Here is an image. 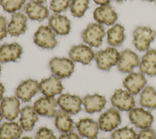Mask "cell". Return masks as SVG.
Returning a JSON list of instances; mask_svg holds the SVG:
<instances>
[{"mask_svg": "<svg viewBox=\"0 0 156 139\" xmlns=\"http://www.w3.org/2000/svg\"><path fill=\"white\" fill-rule=\"evenodd\" d=\"M57 101V104L62 110L70 114H76L81 110L82 100L76 95L69 93L61 94Z\"/></svg>", "mask_w": 156, "mask_h": 139, "instance_id": "obj_9", "label": "cell"}, {"mask_svg": "<svg viewBox=\"0 0 156 139\" xmlns=\"http://www.w3.org/2000/svg\"><path fill=\"white\" fill-rule=\"evenodd\" d=\"M55 125L60 132L68 133L73 129V121L68 113L60 110L55 113Z\"/></svg>", "mask_w": 156, "mask_h": 139, "instance_id": "obj_28", "label": "cell"}, {"mask_svg": "<svg viewBox=\"0 0 156 139\" xmlns=\"http://www.w3.org/2000/svg\"><path fill=\"white\" fill-rule=\"evenodd\" d=\"M121 122L119 112L114 108H110L100 116L98 124L102 130L109 132L116 128Z\"/></svg>", "mask_w": 156, "mask_h": 139, "instance_id": "obj_7", "label": "cell"}, {"mask_svg": "<svg viewBox=\"0 0 156 139\" xmlns=\"http://www.w3.org/2000/svg\"><path fill=\"white\" fill-rule=\"evenodd\" d=\"M0 109L5 119L12 121L18 116L20 112V101L15 96L4 98L1 102Z\"/></svg>", "mask_w": 156, "mask_h": 139, "instance_id": "obj_17", "label": "cell"}, {"mask_svg": "<svg viewBox=\"0 0 156 139\" xmlns=\"http://www.w3.org/2000/svg\"><path fill=\"white\" fill-rule=\"evenodd\" d=\"M120 54L115 48H107L104 50H101L96 53L94 59L97 66L100 70L108 71L117 64Z\"/></svg>", "mask_w": 156, "mask_h": 139, "instance_id": "obj_2", "label": "cell"}, {"mask_svg": "<svg viewBox=\"0 0 156 139\" xmlns=\"http://www.w3.org/2000/svg\"><path fill=\"white\" fill-rule=\"evenodd\" d=\"M102 139H105V138H102Z\"/></svg>", "mask_w": 156, "mask_h": 139, "instance_id": "obj_46", "label": "cell"}, {"mask_svg": "<svg viewBox=\"0 0 156 139\" xmlns=\"http://www.w3.org/2000/svg\"><path fill=\"white\" fill-rule=\"evenodd\" d=\"M97 4H99L101 5H104L106 4H108L110 0H93Z\"/></svg>", "mask_w": 156, "mask_h": 139, "instance_id": "obj_38", "label": "cell"}, {"mask_svg": "<svg viewBox=\"0 0 156 139\" xmlns=\"http://www.w3.org/2000/svg\"><path fill=\"white\" fill-rule=\"evenodd\" d=\"M140 104L150 109H156V91L151 86H146L140 94Z\"/></svg>", "mask_w": 156, "mask_h": 139, "instance_id": "obj_29", "label": "cell"}, {"mask_svg": "<svg viewBox=\"0 0 156 139\" xmlns=\"http://www.w3.org/2000/svg\"><path fill=\"white\" fill-rule=\"evenodd\" d=\"M1 65H0V72H1Z\"/></svg>", "mask_w": 156, "mask_h": 139, "instance_id": "obj_45", "label": "cell"}, {"mask_svg": "<svg viewBox=\"0 0 156 139\" xmlns=\"http://www.w3.org/2000/svg\"><path fill=\"white\" fill-rule=\"evenodd\" d=\"M111 102L113 106L122 111H130L135 104L133 96L122 89L115 91L111 98Z\"/></svg>", "mask_w": 156, "mask_h": 139, "instance_id": "obj_6", "label": "cell"}, {"mask_svg": "<svg viewBox=\"0 0 156 139\" xmlns=\"http://www.w3.org/2000/svg\"><path fill=\"white\" fill-rule=\"evenodd\" d=\"M49 65L54 75L59 79L69 77L74 69L73 60L65 57H54L50 60Z\"/></svg>", "mask_w": 156, "mask_h": 139, "instance_id": "obj_4", "label": "cell"}, {"mask_svg": "<svg viewBox=\"0 0 156 139\" xmlns=\"http://www.w3.org/2000/svg\"><path fill=\"white\" fill-rule=\"evenodd\" d=\"M71 0H52L50 2V9L58 13L65 11L70 5Z\"/></svg>", "mask_w": 156, "mask_h": 139, "instance_id": "obj_33", "label": "cell"}, {"mask_svg": "<svg viewBox=\"0 0 156 139\" xmlns=\"http://www.w3.org/2000/svg\"><path fill=\"white\" fill-rule=\"evenodd\" d=\"M27 16L23 13H14L7 26L8 33L13 37H17L24 33L27 29Z\"/></svg>", "mask_w": 156, "mask_h": 139, "instance_id": "obj_20", "label": "cell"}, {"mask_svg": "<svg viewBox=\"0 0 156 139\" xmlns=\"http://www.w3.org/2000/svg\"><path fill=\"white\" fill-rule=\"evenodd\" d=\"M77 129L80 135L88 139H96L99 132V124L90 118L80 119L76 123Z\"/></svg>", "mask_w": 156, "mask_h": 139, "instance_id": "obj_19", "label": "cell"}, {"mask_svg": "<svg viewBox=\"0 0 156 139\" xmlns=\"http://www.w3.org/2000/svg\"><path fill=\"white\" fill-rule=\"evenodd\" d=\"M38 120V113L34 107L27 105L21 110L20 124L23 129L26 131L32 130L35 122Z\"/></svg>", "mask_w": 156, "mask_h": 139, "instance_id": "obj_25", "label": "cell"}, {"mask_svg": "<svg viewBox=\"0 0 156 139\" xmlns=\"http://www.w3.org/2000/svg\"><path fill=\"white\" fill-rule=\"evenodd\" d=\"M105 34L104 28L101 24L91 23L83 30L81 36L85 43L93 47H98L102 44Z\"/></svg>", "mask_w": 156, "mask_h": 139, "instance_id": "obj_3", "label": "cell"}, {"mask_svg": "<svg viewBox=\"0 0 156 139\" xmlns=\"http://www.w3.org/2000/svg\"><path fill=\"white\" fill-rule=\"evenodd\" d=\"M140 70L149 76L156 75V49L147 50L142 57L140 63Z\"/></svg>", "mask_w": 156, "mask_h": 139, "instance_id": "obj_23", "label": "cell"}, {"mask_svg": "<svg viewBox=\"0 0 156 139\" xmlns=\"http://www.w3.org/2000/svg\"><path fill=\"white\" fill-rule=\"evenodd\" d=\"M69 56L73 61L88 65L94 58V54L89 46L81 44L73 46L69 51Z\"/></svg>", "mask_w": 156, "mask_h": 139, "instance_id": "obj_10", "label": "cell"}, {"mask_svg": "<svg viewBox=\"0 0 156 139\" xmlns=\"http://www.w3.org/2000/svg\"><path fill=\"white\" fill-rule=\"evenodd\" d=\"M93 16L98 23L107 26L113 24L118 18L117 13L108 4L97 7L93 12Z\"/></svg>", "mask_w": 156, "mask_h": 139, "instance_id": "obj_14", "label": "cell"}, {"mask_svg": "<svg viewBox=\"0 0 156 139\" xmlns=\"http://www.w3.org/2000/svg\"><path fill=\"white\" fill-rule=\"evenodd\" d=\"M2 113H1V109H0V122L1 121V119H2Z\"/></svg>", "mask_w": 156, "mask_h": 139, "instance_id": "obj_42", "label": "cell"}, {"mask_svg": "<svg viewBox=\"0 0 156 139\" xmlns=\"http://www.w3.org/2000/svg\"><path fill=\"white\" fill-rule=\"evenodd\" d=\"M116 2H122V1H126V0H115Z\"/></svg>", "mask_w": 156, "mask_h": 139, "instance_id": "obj_43", "label": "cell"}, {"mask_svg": "<svg viewBox=\"0 0 156 139\" xmlns=\"http://www.w3.org/2000/svg\"><path fill=\"white\" fill-rule=\"evenodd\" d=\"M136 139H155V132L149 127L143 129L139 132Z\"/></svg>", "mask_w": 156, "mask_h": 139, "instance_id": "obj_35", "label": "cell"}, {"mask_svg": "<svg viewBox=\"0 0 156 139\" xmlns=\"http://www.w3.org/2000/svg\"><path fill=\"white\" fill-rule=\"evenodd\" d=\"M156 35L155 30L149 27L138 26L133 32V43L140 51H146L149 48L150 44Z\"/></svg>", "mask_w": 156, "mask_h": 139, "instance_id": "obj_1", "label": "cell"}, {"mask_svg": "<svg viewBox=\"0 0 156 139\" xmlns=\"http://www.w3.org/2000/svg\"><path fill=\"white\" fill-rule=\"evenodd\" d=\"M26 0H0L3 9L9 13H15L20 10Z\"/></svg>", "mask_w": 156, "mask_h": 139, "instance_id": "obj_32", "label": "cell"}, {"mask_svg": "<svg viewBox=\"0 0 156 139\" xmlns=\"http://www.w3.org/2000/svg\"><path fill=\"white\" fill-rule=\"evenodd\" d=\"M39 90L38 82L34 79H27L21 82L16 89V95L24 102L30 101Z\"/></svg>", "mask_w": 156, "mask_h": 139, "instance_id": "obj_16", "label": "cell"}, {"mask_svg": "<svg viewBox=\"0 0 156 139\" xmlns=\"http://www.w3.org/2000/svg\"><path fill=\"white\" fill-rule=\"evenodd\" d=\"M49 26L56 34L60 35H67L71 29L69 19L64 15L55 13L49 18Z\"/></svg>", "mask_w": 156, "mask_h": 139, "instance_id": "obj_21", "label": "cell"}, {"mask_svg": "<svg viewBox=\"0 0 156 139\" xmlns=\"http://www.w3.org/2000/svg\"><path fill=\"white\" fill-rule=\"evenodd\" d=\"M34 43L43 49H53L57 45L55 34L49 26H40L34 36Z\"/></svg>", "mask_w": 156, "mask_h": 139, "instance_id": "obj_5", "label": "cell"}, {"mask_svg": "<svg viewBox=\"0 0 156 139\" xmlns=\"http://www.w3.org/2000/svg\"><path fill=\"white\" fill-rule=\"evenodd\" d=\"M112 139H136V135L132 128L124 127L114 130L111 135Z\"/></svg>", "mask_w": 156, "mask_h": 139, "instance_id": "obj_31", "label": "cell"}, {"mask_svg": "<svg viewBox=\"0 0 156 139\" xmlns=\"http://www.w3.org/2000/svg\"><path fill=\"white\" fill-rule=\"evenodd\" d=\"M107 42L109 45L113 47L120 46L124 39V28L119 24H116L112 27L109 29L107 32Z\"/></svg>", "mask_w": 156, "mask_h": 139, "instance_id": "obj_26", "label": "cell"}, {"mask_svg": "<svg viewBox=\"0 0 156 139\" xmlns=\"http://www.w3.org/2000/svg\"><path fill=\"white\" fill-rule=\"evenodd\" d=\"M7 21L2 16H0V40L6 37L7 34Z\"/></svg>", "mask_w": 156, "mask_h": 139, "instance_id": "obj_36", "label": "cell"}, {"mask_svg": "<svg viewBox=\"0 0 156 139\" xmlns=\"http://www.w3.org/2000/svg\"><path fill=\"white\" fill-rule=\"evenodd\" d=\"M129 116L132 123L142 129L150 127L153 122L151 113L142 108L132 109L130 110Z\"/></svg>", "mask_w": 156, "mask_h": 139, "instance_id": "obj_12", "label": "cell"}, {"mask_svg": "<svg viewBox=\"0 0 156 139\" xmlns=\"http://www.w3.org/2000/svg\"><path fill=\"white\" fill-rule=\"evenodd\" d=\"M89 0H72L69 5L71 12L74 17H82L88 7Z\"/></svg>", "mask_w": 156, "mask_h": 139, "instance_id": "obj_30", "label": "cell"}, {"mask_svg": "<svg viewBox=\"0 0 156 139\" xmlns=\"http://www.w3.org/2000/svg\"><path fill=\"white\" fill-rule=\"evenodd\" d=\"M46 0H37V1L38 2L41 3V4L45 2H46Z\"/></svg>", "mask_w": 156, "mask_h": 139, "instance_id": "obj_40", "label": "cell"}, {"mask_svg": "<svg viewBox=\"0 0 156 139\" xmlns=\"http://www.w3.org/2000/svg\"><path fill=\"white\" fill-rule=\"evenodd\" d=\"M146 84V79L142 73H131L123 81L124 87L132 95L137 94Z\"/></svg>", "mask_w": 156, "mask_h": 139, "instance_id": "obj_15", "label": "cell"}, {"mask_svg": "<svg viewBox=\"0 0 156 139\" xmlns=\"http://www.w3.org/2000/svg\"><path fill=\"white\" fill-rule=\"evenodd\" d=\"M139 64L140 60L138 55L133 51L126 49L121 52L117 66L118 70L122 73H131L133 69Z\"/></svg>", "mask_w": 156, "mask_h": 139, "instance_id": "obj_8", "label": "cell"}, {"mask_svg": "<svg viewBox=\"0 0 156 139\" xmlns=\"http://www.w3.org/2000/svg\"><path fill=\"white\" fill-rule=\"evenodd\" d=\"M85 110L89 113L100 112L105 106L106 103L105 98L98 94L93 95L87 94L82 99Z\"/></svg>", "mask_w": 156, "mask_h": 139, "instance_id": "obj_24", "label": "cell"}, {"mask_svg": "<svg viewBox=\"0 0 156 139\" xmlns=\"http://www.w3.org/2000/svg\"><path fill=\"white\" fill-rule=\"evenodd\" d=\"M22 133V127L15 122L4 123L0 127V139L18 138Z\"/></svg>", "mask_w": 156, "mask_h": 139, "instance_id": "obj_27", "label": "cell"}, {"mask_svg": "<svg viewBox=\"0 0 156 139\" xmlns=\"http://www.w3.org/2000/svg\"><path fill=\"white\" fill-rule=\"evenodd\" d=\"M23 52L22 47L16 43L4 44L0 47V62H15Z\"/></svg>", "mask_w": 156, "mask_h": 139, "instance_id": "obj_22", "label": "cell"}, {"mask_svg": "<svg viewBox=\"0 0 156 139\" xmlns=\"http://www.w3.org/2000/svg\"><path fill=\"white\" fill-rule=\"evenodd\" d=\"M143 1H149V2H152V1H154L155 0H143Z\"/></svg>", "mask_w": 156, "mask_h": 139, "instance_id": "obj_44", "label": "cell"}, {"mask_svg": "<svg viewBox=\"0 0 156 139\" xmlns=\"http://www.w3.org/2000/svg\"><path fill=\"white\" fill-rule=\"evenodd\" d=\"M4 91H5V88H4V85L1 83H0V101L2 98Z\"/></svg>", "mask_w": 156, "mask_h": 139, "instance_id": "obj_39", "label": "cell"}, {"mask_svg": "<svg viewBox=\"0 0 156 139\" xmlns=\"http://www.w3.org/2000/svg\"><path fill=\"white\" fill-rule=\"evenodd\" d=\"M24 10L28 17L32 20L41 21L49 16L47 7L34 0L29 1L24 5Z\"/></svg>", "mask_w": 156, "mask_h": 139, "instance_id": "obj_18", "label": "cell"}, {"mask_svg": "<svg viewBox=\"0 0 156 139\" xmlns=\"http://www.w3.org/2000/svg\"><path fill=\"white\" fill-rule=\"evenodd\" d=\"M59 139H82L77 134L70 132V133H65L62 134L59 138Z\"/></svg>", "mask_w": 156, "mask_h": 139, "instance_id": "obj_37", "label": "cell"}, {"mask_svg": "<svg viewBox=\"0 0 156 139\" xmlns=\"http://www.w3.org/2000/svg\"><path fill=\"white\" fill-rule=\"evenodd\" d=\"M57 101L54 97H42L36 101L34 108L36 112L41 115L47 117H52L55 115Z\"/></svg>", "mask_w": 156, "mask_h": 139, "instance_id": "obj_11", "label": "cell"}, {"mask_svg": "<svg viewBox=\"0 0 156 139\" xmlns=\"http://www.w3.org/2000/svg\"><path fill=\"white\" fill-rule=\"evenodd\" d=\"M155 139H156V138H155Z\"/></svg>", "mask_w": 156, "mask_h": 139, "instance_id": "obj_47", "label": "cell"}, {"mask_svg": "<svg viewBox=\"0 0 156 139\" xmlns=\"http://www.w3.org/2000/svg\"><path fill=\"white\" fill-rule=\"evenodd\" d=\"M37 139H57L52 130L43 127L39 129L36 134Z\"/></svg>", "mask_w": 156, "mask_h": 139, "instance_id": "obj_34", "label": "cell"}, {"mask_svg": "<svg viewBox=\"0 0 156 139\" xmlns=\"http://www.w3.org/2000/svg\"><path fill=\"white\" fill-rule=\"evenodd\" d=\"M39 90L46 96L54 97L61 93L63 86L59 78L55 75L41 80L39 84Z\"/></svg>", "mask_w": 156, "mask_h": 139, "instance_id": "obj_13", "label": "cell"}, {"mask_svg": "<svg viewBox=\"0 0 156 139\" xmlns=\"http://www.w3.org/2000/svg\"><path fill=\"white\" fill-rule=\"evenodd\" d=\"M20 139H32L31 137H23Z\"/></svg>", "mask_w": 156, "mask_h": 139, "instance_id": "obj_41", "label": "cell"}]
</instances>
